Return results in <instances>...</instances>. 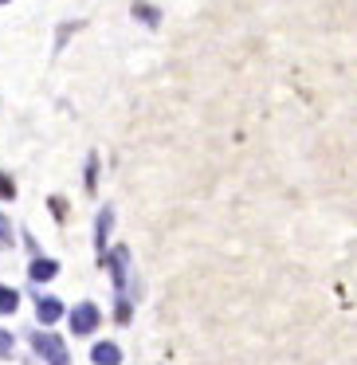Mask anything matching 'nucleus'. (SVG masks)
<instances>
[{
    "mask_svg": "<svg viewBox=\"0 0 357 365\" xmlns=\"http://www.w3.org/2000/svg\"><path fill=\"white\" fill-rule=\"evenodd\" d=\"M32 346H36V354H40L48 365H71V354H67L63 338H56V334H36Z\"/></svg>",
    "mask_w": 357,
    "mask_h": 365,
    "instance_id": "f257e3e1",
    "label": "nucleus"
},
{
    "mask_svg": "<svg viewBox=\"0 0 357 365\" xmlns=\"http://www.w3.org/2000/svg\"><path fill=\"white\" fill-rule=\"evenodd\" d=\"M98 318H103V314H98L95 302H79V307H71V334H79V338L95 334Z\"/></svg>",
    "mask_w": 357,
    "mask_h": 365,
    "instance_id": "f03ea898",
    "label": "nucleus"
},
{
    "mask_svg": "<svg viewBox=\"0 0 357 365\" xmlns=\"http://www.w3.org/2000/svg\"><path fill=\"white\" fill-rule=\"evenodd\" d=\"M90 361L95 365H122V349L114 346V341H98V346L90 349Z\"/></svg>",
    "mask_w": 357,
    "mask_h": 365,
    "instance_id": "7ed1b4c3",
    "label": "nucleus"
},
{
    "mask_svg": "<svg viewBox=\"0 0 357 365\" xmlns=\"http://www.w3.org/2000/svg\"><path fill=\"white\" fill-rule=\"evenodd\" d=\"M36 318H40V322H59V318H63V302L59 299H36Z\"/></svg>",
    "mask_w": 357,
    "mask_h": 365,
    "instance_id": "20e7f679",
    "label": "nucleus"
},
{
    "mask_svg": "<svg viewBox=\"0 0 357 365\" xmlns=\"http://www.w3.org/2000/svg\"><path fill=\"white\" fill-rule=\"evenodd\" d=\"M59 263L56 259H32V267H28V275L36 279V283H48V279H56Z\"/></svg>",
    "mask_w": 357,
    "mask_h": 365,
    "instance_id": "39448f33",
    "label": "nucleus"
},
{
    "mask_svg": "<svg viewBox=\"0 0 357 365\" xmlns=\"http://www.w3.org/2000/svg\"><path fill=\"white\" fill-rule=\"evenodd\" d=\"M126 259H130L126 247H118V252L110 255V267H114V283H118V291H126Z\"/></svg>",
    "mask_w": 357,
    "mask_h": 365,
    "instance_id": "423d86ee",
    "label": "nucleus"
},
{
    "mask_svg": "<svg viewBox=\"0 0 357 365\" xmlns=\"http://www.w3.org/2000/svg\"><path fill=\"white\" fill-rule=\"evenodd\" d=\"M110 224H114V212H110V208H103V216H98V224H95V244H98V255H103V247H106Z\"/></svg>",
    "mask_w": 357,
    "mask_h": 365,
    "instance_id": "0eeeda50",
    "label": "nucleus"
},
{
    "mask_svg": "<svg viewBox=\"0 0 357 365\" xmlns=\"http://www.w3.org/2000/svg\"><path fill=\"white\" fill-rule=\"evenodd\" d=\"M16 302H20V294L12 291V287L0 283V314H12V310H16Z\"/></svg>",
    "mask_w": 357,
    "mask_h": 365,
    "instance_id": "6e6552de",
    "label": "nucleus"
},
{
    "mask_svg": "<svg viewBox=\"0 0 357 365\" xmlns=\"http://www.w3.org/2000/svg\"><path fill=\"white\" fill-rule=\"evenodd\" d=\"M12 346H16V341H12V334H9V330H0V357H9Z\"/></svg>",
    "mask_w": 357,
    "mask_h": 365,
    "instance_id": "1a4fd4ad",
    "label": "nucleus"
},
{
    "mask_svg": "<svg viewBox=\"0 0 357 365\" xmlns=\"http://www.w3.org/2000/svg\"><path fill=\"white\" fill-rule=\"evenodd\" d=\"M0 197H16V185H12L4 173H0Z\"/></svg>",
    "mask_w": 357,
    "mask_h": 365,
    "instance_id": "9d476101",
    "label": "nucleus"
},
{
    "mask_svg": "<svg viewBox=\"0 0 357 365\" xmlns=\"http://www.w3.org/2000/svg\"><path fill=\"white\" fill-rule=\"evenodd\" d=\"M0 244H12V224L0 216Z\"/></svg>",
    "mask_w": 357,
    "mask_h": 365,
    "instance_id": "9b49d317",
    "label": "nucleus"
},
{
    "mask_svg": "<svg viewBox=\"0 0 357 365\" xmlns=\"http://www.w3.org/2000/svg\"><path fill=\"white\" fill-rule=\"evenodd\" d=\"M138 16H145V20H150V24H157V12H153V9H145V4H138Z\"/></svg>",
    "mask_w": 357,
    "mask_h": 365,
    "instance_id": "f8f14e48",
    "label": "nucleus"
},
{
    "mask_svg": "<svg viewBox=\"0 0 357 365\" xmlns=\"http://www.w3.org/2000/svg\"><path fill=\"white\" fill-rule=\"evenodd\" d=\"M0 4H4V0H0Z\"/></svg>",
    "mask_w": 357,
    "mask_h": 365,
    "instance_id": "ddd939ff",
    "label": "nucleus"
}]
</instances>
